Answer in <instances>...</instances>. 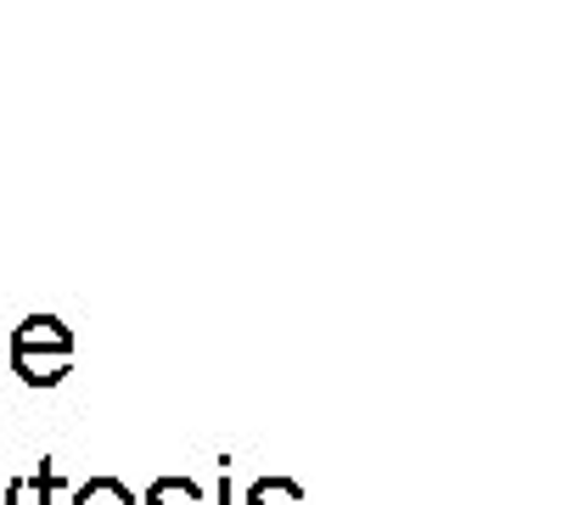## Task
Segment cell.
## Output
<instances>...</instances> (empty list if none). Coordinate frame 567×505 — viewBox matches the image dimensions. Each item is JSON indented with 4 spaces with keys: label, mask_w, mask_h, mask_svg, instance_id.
I'll return each mask as SVG.
<instances>
[{
    "label": "cell",
    "mask_w": 567,
    "mask_h": 505,
    "mask_svg": "<svg viewBox=\"0 0 567 505\" xmlns=\"http://www.w3.org/2000/svg\"><path fill=\"white\" fill-rule=\"evenodd\" d=\"M68 360L73 354H56V349H12V371L29 382V388H56L68 377Z\"/></svg>",
    "instance_id": "cell-1"
},
{
    "label": "cell",
    "mask_w": 567,
    "mask_h": 505,
    "mask_svg": "<svg viewBox=\"0 0 567 505\" xmlns=\"http://www.w3.org/2000/svg\"><path fill=\"white\" fill-rule=\"evenodd\" d=\"M12 349H56V354H73V331H68L56 315H29V320L12 331Z\"/></svg>",
    "instance_id": "cell-2"
},
{
    "label": "cell",
    "mask_w": 567,
    "mask_h": 505,
    "mask_svg": "<svg viewBox=\"0 0 567 505\" xmlns=\"http://www.w3.org/2000/svg\"><path fill=\"white\" fill-rule=\"evenodd\" d=\"M146 505H203V483L197 477H157L146 488Z\"/></svg>",
    "instance_id": "cell-3"
},
{
    "label": "cell",
    "mask_w": 567,
    "mask_h": 505,
    "mask_svg": "<svg viewBox=\"0 0 567 505\" xmlns=\"http://www.w3.org/2000/svg\"><path fill=\"white\" fill-rule=\"evenodd\" d=\"M241 499H248V505H303V483H292V477H259Z\"/></svg>",
    "instance_id": "cell-4"
},
{
    "label": "cell",
    "mask_w": 567,
    "mask_h": 505,
    "mask_svg": "<svg viewBox=\"0 0 567 505\" xmlns=\"http://www.w3.org/2000/svg\"><path fill=\"white\" fill-rule=\"evenodd\" d=\"M73 505H135V494L118 477H91V483L73 488Z\"/></svg>",
    "instance_id": "cell-5"
},
{
    "label": "cell",
    "mask_w": 567,
    "mask_h": 505,
    "mask_svg": "<svg viewBox=\"0 0 567 505\" xmlns=\"http://www.w3.org/2000/svg\"><path fill=\"white\" fill-rule=\"evenodd\" d=\"M29 488H34V499H40V505H56V494H62L68 483H62V472H56L51 461H40V466H34V477H29Z\"/></svg>",
    "instance_id": "cell-6"
}]
</instances>
